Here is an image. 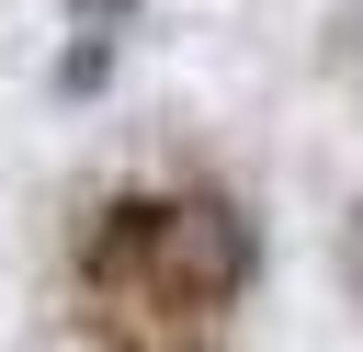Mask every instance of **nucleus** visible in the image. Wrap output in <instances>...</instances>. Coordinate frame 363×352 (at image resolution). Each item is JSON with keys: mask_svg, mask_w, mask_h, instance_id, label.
I'll return each mask as SVG.
<instances>
[{"mask_svg": "<svg viewBox=\"0 0 363 352\" xmlns=\"http://www.w3.org/2000/svg\"><path fill=\"white\" fill-rule=\"evenodd\" d=\"M102 273H147L170 307H227V284L250 273V238H238V216H216V204H113V227H102V250H91Z\"/></svg>", "mask_w": 363, "mask_h": 352, "instance_id": "1", "label": "nucleus"}]
</instances>
